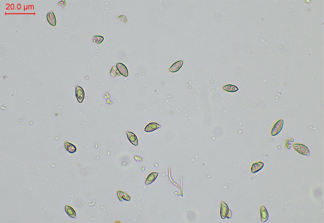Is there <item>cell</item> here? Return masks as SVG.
Instances as JSON below:
<instances>
[{
	"label": "cell",
	"instance_id": "6da1fadb",
	"mask_svg": "<svg viewBox=\"0 0 324 223\" xmlns=\"http://www.w3.org/2000/svg\"><path fill=\"white\" fill-rule=\"evenodd\" d=\"M293 147L295 150L301 154L304 155H309V149L303 144L296 143L294 144Z\"/></svg>",
	"mask_w": 324,
	"mask_h": 223
},
{
	"label": "cell",
	"instance_id": "7a4b0ae2",
	"mask_svg": "<svg viewBox=\"0 0 324 223\" xmlns=\"http://www.w3.org/2000/svg\"><path fill=\"white\" fill-rule=\"evenodd\" d=\"M283 120L281 119L276 122L271 131L272 136H276L281 132L283 126Z\"/></svg>",
	"mask_w": 324,
	"mask_h": 223
},
{
	"label": "cell",
	"instance_id": "3957f363",
	"mask_svg": "<svg viewBox=\"0 0 324 223\" xmlns=\"http://www.w3.org/2000/svg\"><path fill=\"white\" fill-rule=\"evenodd\" d=\"M75 91V95L78 102L80 103H82L85 98V93L83 89L81 86H77Z\"/></svg>",
	"mask_w": 324,
	"mask_h": 223
},
{
	"label": "cell",
	"instance_id": "277c9868",
	"mask_svg": "<svg viewBox=\"0 0 324 223\" xmlns=\"http://www.w3.org/2000/svg\"><path fill=\"white\" fill-rule=\"evenodd\" d=\"M116 67L120 74L125 77H127L128 75V72L126 67L121 63H118L116 64Z\"/></svg>",
	"mask_w": 324,
	"mask_h": 223
},
{
	"label": "cell",
	"instance_id": "5b68a950",
	"mask_svg": "<svg viewBox=\"0 0 324 223\" xmlns=\"http://www.w3.org/2000/svg\"><path fill=\"white\" fill-rule=\"evenodd\" d=\"M161 127V126L156 122H151L148 124L144 128V131L147 132H150L156 130Z\"/></svg>",
	"mask_w": 324,
	"mask_h": 223
},
{
	"label": "cell",
	"instance_id": "8992f818",
	"mask_svg": "<svg viewBox=\"0 0 324 223\" xmlns=\"http://www.w3.org/2000/svg\"><path fill=\"white\" fill-rule=\"evenodd\" d=\"M264 163L262 162H258L254 163L251 166V171L253 174L259 172L263 167Z\"/></svg>",
	"mask_w": 324,
	"mask_h": 223
},
{
	"label": "cell",
	"instance_id": "52a82bcc",
	"mask_svg": "<svg viewBox=\"0 0 324 223\" xmlns=\"http://www.w3.org/2000/svg\"><path fill=\"white\" fill-rule=\"evenodd\" d=\"M128 139L130 142L134 145L137 146L138 141L137 137L134 133L131 132H127Z\"/></svg>",
	"mask_w": 324,
	"mask_h": 223
},
{
	"label": "cell",
	"instance_id": "ba28073f",
	"mask_svg": "<svg viewBox=\"0 0 324 223\" xmlns=\"http://www.w3.org/2000/svg\"><path fill=\"white\" fill-rule=\"evenodd\" d=\"M47 20L49 23L52 26H55L56 24V20L55 16L52 11L49 12L47 15Z\"/></svg>",
	"mask_w": 324,
	"mask_h": 223
},
{
	"label": "cell",
	"instance_id": "9c48e42d",
	"mask_svg": "<svg viewBox=\"0 0 324 223\" xmlns=\"http://www.w3.org/2000/svg\"><path fill=\"white\" fill-rule=\"evenodd\" d=\"M182 65H183V61H182L176 62L171 66L169 69V70L172 73H175L180 70L182 68Z\"/></svg>",
	"mask_w": 324,
	"mask_h": 223
},
{
	"label": "cell",
	"instance_id": "30bf717a",
	"mask_svg": "<svg viewBox=\"0 0 324 223\" xmlns=\"http://www.w3.org/2000/svg\"><path fill=\"white\" fill-rule=\"evenodd\" d=\"M260 214L262 222H264L266 221L268 219L269 215L268 212L265 207L262 206L261 207Z\"/></svg>",
	"mask_w": 324,
	"mask_h": 223
},
{
	"label": "cell",
	"instance_id": "8fae6325",
	"mask_svg": "<svg viewBox=\"0 0 324 223\" xmlns=\"http://www.w3.org/2000/svg\"><path fill=\"white\" fill-rule=\"evenodd\" d=\"M229 210L228 212V207L227 205L225 203L222 202L221 206V212H220L222 218L224 219L226 218L228 213Z\"/></svg>",
	"mask_w": 324,
	"mask_h": 223
},
{
	"label": "cell",
	"instance_id": "7c38bea8",
	"mask_svg": "<svg viewBox=\"0 0 324 223\" xmlns=\"http://www.w3.org/2000/svg\"><path fill=\"white\" fill-rule=\"evenodd\" d=\"M66 213L71 218H76V213L74 209L71 207L66 205L65 207Z\"/></svg>",
	"mask_w": 324,
	"mask_h": 223
},
{
	"label": "cell",
	"instance_id": "4fadbf2b",
	"mask_svg": "<svg viewBox=\"0 0 324 223\" xmlns=\"http://www.w3.org/2000/svg\"><path fill=\"white\" fill-rule=\"evenodd\" d=\"M65 148L69 153H73L76 152V147L73 144L67 142H65Z\"/></svg>",
	"mask_w": 324,
	"mask_h": 223
},
{
	"label": "cell",
	"instance_id": "5bb4252c",
	"mask_svg": "<svg viewBox=\"0 0 324 223\" xmlns=\"http://www.w3.org/2000/svg\"><path fill=\"white\" fill-rule=\"evenodd\" d=\"M223 89L226 91L230 92H236L238 90L237 87L232 84L226 85L223 87Z\"/></svg>",
	"mask_w": 324,
	"mask_h": 223
},
{
	"label": "cell",
	"instance_id": "9a60e30c",
	"mask_svg": "<svg viewBox=\"0 0 324 223\" xmlns=\"http://www.w3.org/2000/svg\"><path fill=\"white\" fill-rule=\"evenodd\" d=\"M158 174V173L157 172H153L150 174L147 178L146 184H149L153 182L156 179Z\"/></svg>",
	"mask_w": 324,
	"mask_h": 223
},
{
	"label": "cell",
	"instance_id": "2e32d148",
	"mask_svg": "<svg viewBox=\"0 0 324 223\" xmlns=\"http://www.w3.org/2000/svg\"><path fill=\"white\" fill-rule=\"evenodd\" d=\"M94 42H95L97 44H100L102 43L104 40V38L102 36H95L94 37Z\"/></svg>",
	"mask_w": 324,
	"mask_h": 223
},
{
	"label": "cell",
	"instance_id": "e0dca14e",
	"mask_svg": "<svg viewBox=\"0 0 324 223\" xmlns=\"http://www.w3.org/2000/svg\"><path fill=\"white\" fill-rule=\"evenodd\" d=\"M294 140L293 139H288L286 140L285 145L288 149H290L291 147V144L293 142Z\"/></svg>",
	"mask_w": 324,
	"mask_h": 223
},
{
	"label": "cell",
	"instance_id": "ac0fdd59",
	"mask_svg": "<svg viewBox=\"0 0 324 223\" xmlns=\"http://www.w3.org/2000/svg\"><path fill=\"white\" fill-rule=\"evenodd\" d=\"M118 19L121 21L124 22L125 23L126 22L127 18L124 16L121 15L118 17Z\"/></svg>",
	"mask_w": 324,
	"mask_h": 223
}]
</instances>
